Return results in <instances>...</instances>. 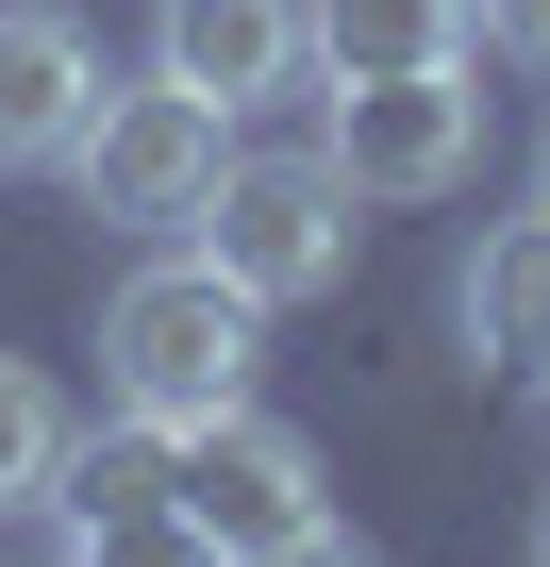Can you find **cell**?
<instances>
[{"label": "cell", "mask_w": 550, "mask_h": 567, "mask_svg": "<svg viewBox=\"0 0 550 567\" xmlns=\"http://www.w3.org/2000/svg\"><path fill=\"white\" fill-rule=\"evenodd\" d=\"M200 267L234 284V301H318V284H351V184H334V151H217V184H200Z\"/></svg>", "instance_id": "cell-2"}, {"label": "cell", "mask_w": 550, "mask_h": 567, "mask_svg": "<svg viewBox=\"0 0 550 567\" xmlns=\"http://www.w3.org/2000/svg\"><path fill=\"white\" fill-rule=\"evenodd\" d=\"M250 567H367V534H334V517H301L284 550H250Z\"/></svg>", "instance_id": "cell-14"}, {"label": "cell", "mask_w": 550, "mask_h": 567, "mask_svg": "<svg viewBox=\"0 0 550 567\" xmlns=\"http://www.w3.org/2000/svg\"><path fill=\"white\" fill-rule=\"evenodd\" d=\"M217 151H234V117H217V101H184V84L151 68V84H101V117H84L68 184H84V217H101V234H184V217H200V184H217Z\"/></svg>", "instance_id": "cell-3"}, {"label": "cell", "mask_w": 550, "mask_h": 567, "mask_svg": "<svg viewBox=\"0 0 550 567\" xmlns=\"http://www.w3.org/2000/svg\"><path fill=\"white\" fill-rule=\"evenodd\" d=\"M151 68H167L184 101L250 117V101H284L318 51H301V0H167V18H151Z\"/></svg>", "instance_id": "cell-6"}, {"label": "cell", "mask_w": 550, "mask_h": 567, "mask_svg": "<svg viewBox=\"0 0 550 567\" xmlns=\"http://www.w3.org/2000/svg\"><path fill=\"white\" fill-rule=\"evenodd\" d=\"M533 384H550V351H533Z\"/></svg>", "instance_id": "cell-17"}, {"label": "cell", "mask_w": 550, "mask_h": 567, "mask_svg": "<svg viewBox=\"0 0 550 567\" xmlns=\"http://www.w3.org/2000/svg\"><path fill=\"white\" fill-rule=\"evenodd\" d=\"M334 184L351 200H450L467 167H484V84H467V51L450 68H384V84H334Z\"/></svg>", "instance_id": "cell-4"}, {"label": "cell", "mask_w": 550, "mask_h": 567, "mask_svg": "<svg viewBox=\"0 0 550 567\" xmlns=\"http://www.w3.org/2000/svg\"><path fill=\"white\" fill-rule=\"evenodd\" d=\"M250 368H267V301H234L200 250L134 267L117 301H101V384H117V417L200 434V417H234V401H250Z\"/></svg>", "instance_id": "cell-1"}, {"label": "cell", "mask_w": 550, "mask_h": 567, "mask_svg": "<svg viewBox=\"0 0 550 567\" xmlns=\"http://www.w3.org/2000/svg\"><path fill=\"white\" fill-rule=\"evenodd\" d=\"M467 34L517 51V68H550V0H467Z\"/></svg>", "instance_id": "cell-13"}, {"label": "cell", "mask_w": 550, "mask_h": 567, "mask_svg": "<svg viewBox=\"0 0 550 567\" xmlns=\"http://www.w3.org/2000/svg\"><path fill=\"white\" fill-rule=\"evenodd\" d=\"M167 501H184V517H200V534H217L234 567H250V550H284L301 517H334V501H318V451H301L284 417H250V401L184 434V467H167Z\"/></svg>", "instance_id": "cell-5"}, {"label": "cell", "mask_w": 550, "mask_h": 567, "mask_svg": "<svg viewBox=\"0 0 550 567\" xmlns=\"http://www.w3.org/2000/svg\"><path fill=\"white\" fill-rule=\"evenodd\" d=\"M167 467H184L167 417H101V434L51 451V517H68V534H84V517H134V501H167Z\"/></svg>", "instance_id": "cell-10"}, {"label": "cell", "mask_w": 550, "mask_h": 567, "mask_svg": "<svg viewBox=\"0 0 550 567\" xmlns=\"http://www.w3.org/2000/svg\"><path fill=\"white\" fill-rule=\"evenodd\" d=\"M467 334H484V368H533L550 351V200L533 217H484V250H467Z\"/></svg>", "instance_id": "cell-9"}, {"label": "cell", "mask_w": 550, "mask_h": 567, "mask_svg": "<svg viewBox=\"0 0 550 567\" xmlns=\"http://www.w3.org/2000/svg\"><path fill=\"white\" fill-rule=\"evenodd\" d=\"M533 200H550V151H533Z\"/></svg>", "instance_id": "cell-16"}, {"label": "cell", "mask_w": 550, "mask_h": 567, "mask_svg": "<svg viewBox=\"0 0 550 567\" xmlns=\"http://www.w3.org/2000/svg\"><path fill=\"white\" fill-rule=\"evenodd\" d=\"M51 451H68V401L0 351V517H34V501H51Z\"/></svg>", "instance_id": "cell-11"}, {"label": "cell", "mask_w": 550, "mask_h": 567, "mask_svg": "<svg viewBox=\"0 0 550 567\" xmlns=\"http://www.w3.org/2000/svg\"><path fill=\"white\" fill-rule=\"evenodd\" d=\"M68 567H234V550H217L184 501H134V517H84V534H68Z\"/></svg>", "instance_id": "cell-12"}, {"label": "cell", "mask_w": 550, "mask_h": 567, "mask_svg": "<svg viewBox=\"0 0 550 567\" xmlns=\"http://www.w3.org/2000/svg\"><path fill=\"white\" fill-rule=\"evenodd\" d=\"M301 51H318V84L450 68V51H467V0H301Z\"/></svg>", "instance_id": "cell-8"}, {"label": "cell", "mask_w": 550, "mask_h": 567, "mask_svg": "<svg viewBox=\"0 0 550 567\" xmlns=\"http://www.w3.org/2000/svg\"><path fill=\"white\" fill-rule=\"evenodd\" d=\"M101 51H84V18H51V0H0V167H68L84 151V117H101Z\"/></svg>", "instance_id": "cell-7"}, {"label": "cell", "mask_w": 550, "mask_h": 567, "mask_svg": "<svg viewBox=\"0 0 550 567\" xmlns=\"http://www.w3.org/2000/svg\"><path fill=\"white\" fill-rule=\"evenodd\" d=\"M533 567H550V484H533Z\"/></svg>", "instance_id": "cell-15"}]
</instances>
